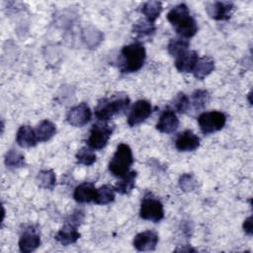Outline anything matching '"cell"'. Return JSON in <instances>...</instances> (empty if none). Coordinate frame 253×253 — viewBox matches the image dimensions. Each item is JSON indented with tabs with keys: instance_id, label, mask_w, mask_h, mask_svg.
I'll list each match as a JSON object with an SVG mask.
<instances>
[{
	"instance_id": "30",
	"label": "cell",
	"mask_w": 253,
	"mask_h": 253,
	"mask_svg": "<svg viewBox=\"0 0 253 253\" xmlns=\"http://www.w3.org/2000/svg\"><path fill=\"white\" fill-rule=\"evenodd\" d=\"M198 183L193 174L186 173L183 174L179 179V186L184 192H191L194 191L197 187Z\"/></svg>"
},
{
	"instance_id": "31",
	"label": "cell",
	"mask_w": 253,
	"mask_h": 253,
	"mask_svg": "<svg viewBox=\"0 0 253 253\" xmlns=\"http://www.w3.org/2000/svg\"><path fill=\"white\" fill-rule=\"evenodd\" d=\"M173 107L179 113H186L190 109V100L184 93H179L174 99Z\"/></svg>"
},
{
	"instance_id": "33",
	"label": "cell",
	"mask_w": 253,
	"mask_h": 253,
	"mask_svg": "<svg viewBox=\"0 0 253 253\" xmlns=\"http://www.w3.org/2000/svg\"><path fill=\"white\" fill-rule=\"evenodd\" d=\"M243 229L246 234L252 235V216H249L244 220Z\"/></svg>"
},
{
	"instance_id": "29",
	"label": "cell",
	"mask_w": 253,
	"mask_h": 253,
	"mask_svg": "<svg viewBox=\"0 0 253 253\" xmlns=\"http://www.w3.org/2000/svg\"><path fill=\"white\" fill-rule=\"evenodd\" d=\"M76 160L79 164L90 166L96 161V154L93 152L92 148L82 147L76 153Z\"/></svg>"
},
{
	"instance_id": "1",
	"label": "cell",
	"mask_w": 253,
	"mask_h": 253,
	"mask_svg": "<svg viewBox=\"0 0 253 253\" xmlns=\"http://www.w3.org/2000/svg\"><path fill=\"white\" fill-rule=\"evenodd\" d=\"M167 20L181 38H192L198 32L197 22L191 16L189 8L185 4H179L172 8L167 14Z\"/></svg>"
},
{
	"instance_id": "9",
	"label": "cell",
	"mask_w": 253,
	"mask_h": 253,
	"mask_svg": "<svg viewBox=\"0 0 253 253\" xmlns=\"http://www.w3.org/2000/svg\"><path fill=\"white\" fill-rule=\"evenodd\" d=\"M152 112L151 104L146 100H138L131 107L127 116V125L134 126L144 122Z\"/></svg>"
},
{
	"instance_id": "13",
	"label": "cell",
	"mask_w": 253,
	"mask_h": 253,
	"mask_svg": "<svg viewBox=\"0 0 253 253\" xmlns=\"http://www.w3.org/2000/svg\"><path fill=\"white\" fill-rule=\"evenodd\" d=\"M179 126V119L175 112L170 109H166L160 116L156 125V128L163 133H172Z\"/></svg>"
},
{
	"instance_id": "3",
	"label": "cell",
	"mask_w": 253,
	"mask_h": 253,
	"mask_svg": "<svg viewBox=\"0 0 253 253\" xmlns=\"http://www.w3.org/2000/svg\"><path fill=\"white\" fill-rule=\"evenodd\" d=\"M121 72L131 73L138 71L143 66L146 57V51L140 42H133L125 45L121 50Z\"/></svg>"
},
{
	"instance_id": "7",
	"label": "cell",
	"mask_w": 253,
	"mask_h": 253,
	"mask_svg": "<svg viewBox=\"0 0 253 253\" xmlns=\"http://www.w3.org/2000/svg\"><path fill=\"white\" fill-rule=\"evenodd\" d=\"M198 123L202 132L210 134L220 130L224 126L226 123V116L222 112L218 111L206 112L199 116Z\"/></svg>"
},
{
	"instance_id": "26",
	"label": "cell",
	"mask_w": 253,
	"mask_h": 253,
	"mask_svg": "<svg viewBox=\"0 0 253 253\" xmlns=\"http://www.w3.org/2000/svg\"><path fill=\"white\" fill-rule=\"evenodd\" d=\"M156 28L154 23L149 22L145 19H139L132 26V32L139 37H149L154 34Z\"/></svg>"
},
{
	"instance_id": "10",
	"label": "cell",
	"mask_w": 253,
	"mask_h": 253,
	"mask_svg": "<svg viewBox=\"0 0 253 253\" xmlns=\"http://www.w3.org/2000/svg\"><path fill=\"white\" fill-rule=\"evenodd\" d=\"M233 8L234 6L231 2L216 1L208 3L206 10L211 18L218 21H225L231 17Z\"/></svg>"
},
{
	"instance_id": "25",
	"label": "cell",
	"mask_w": 253,
	"mask_h": 253,
	"mask_svg": "<svg viewBox=\"0 0 253 253\" xmlns=\"http://www.w3.org/2000/svg\"><path fill=\"white\" fill-rule=\"evenodd\" d=\"M115 188L110 185H103L97 189L96 199L94 201L97 205H107L115 200Z\"/></svg>"
},
{
	"instance_id": "16",
	"label": "cell",
	"mask_w": 253,
	"mask_h": 253,
	"mask_svg": "<svg viewBox=\"0 0 253 253\" xmlns=\"http://www.w3.org/2000/svg\"><path fill=\"white\" fill-rule=\"evenodd\" d=\"M76 228L77 226L66 221V223L57 231L54 238L64 246L75 243L80 238V233Z\"/></svg>"
},
{
	"instance_id": "11",
	"label": "cell",
	"mask_w": 253,
	"mask_h": 253,
	"mask_svg": "<svg viewBox=\"0 0 253 253\" xmlns=\"http://www.w3.org/2000/svg\"><path fill=\"white\" fill-rule=\"evenodd\" d=\"M158 243V235L151 230H146L135 235L133 239V246L138 251L154 250Z\"/></svg>"
},
{
	"instance_id": "21",
	"label": "cell",
	"mask_w": 253,
	"mask_h": 253,
	"mask_svg": "<svg viewBox=\"0 0 253 253\" xmlns=\"http://www.w3.org/2000/svg\"><path fill=\"white\" fill-rule=\"evenodd\" d=\"M123 178L116 184L115 191L122 195H127L131 192V190L134 187L135 178H136V172L135 171H129L124 176Z\"/></svg>"
},
{
	"instance_id": "18",
	"label": "cell",
	"mask_w": 253,
	"mask_h": 253,
	"mask_svg": "<svg viewBox=\"0 0 253 253\" xmlns=\"http://www.w3.org/2000/svg\"><path fill=\"white\" fill-rule=\"evenodd\" d=\"M16 141L21 147H33L39 142L35 129L27 125L19 127L16 134Z\"/></svg>"
},
{
	"instance_id": "28",
	"label": "cell",
	"mask_w": 253,
	"mask_h": 253,
	"mask_svg": "<svg viewBox=\"0 0 253 253\" xmlns=\"http://www.w3.org/2000/svg\"><path fill=\"white\" fill-rule=\"evenodd\" d=\"M5 164L9 168L23 167L25 165V157L21 152L10 149L5 155Z\"/></svg>"
},
{
	"instance_id": "15",
	"label": "cell",
	"mask_w": 253,
	"mask_h": 253,
	"mask_svg": "<svg viewBox=\"0 0 253 253\" xmlns=\"http://www.w3.org/2000/svg\"><path fill=\"white\" fill-rule=\"evenodd\" d=\"M97 195V189L91 182H84L78 185L73 193V198L78 203L94 202Z\"/></svg>"
},
{
	"instance_id": "32",
	"label": "cell",
	"mask_w": 253,
	"mask_h": 253,
	"mask_svg": "<svg viewBox=\"0 0 253 253\" xmlns=\"http://www.w3.org/2000/svg\"><path fill=\"white\" fill-rule=\"evenodd\" d=\"M83 219H84V212L82 211H80V210H76L73 213H71V215L69 216L67 222L72 223L75 226H78V225H80L82 223Z\"/></svg>"
},
{
	"instance_id": "6",
	"label": "cell",
	"mask_w": 253,
	"mask_h": 253,
	"mask_svg": "<svg viewBox=\"0 0 253 253\" xmlns=\"http://www.w3.org/2000/svg\"><path fill=\"white\" fill-rule=\"evenodd\" d=\"M114 130V126H111L107 123H97L92 126L90 135L87 139V144L92 149H102L108 143Z\"/></svg>"
},
{
	"instance_id": "2",
	"label": "cell",
	"mask_w": 253,
	"mask_h": 253,
	"mask_svg": "<svg viewBox=\"0 0 253 253\" xmlns=\"http://www.w3.org/2000/svg\"><path fill=\"white\" fill-rule=\"evenodd\" d=\"M129 98L126 94H115L98 102L95 116L101 122H107L114 116L123 113L129 106Z\"/></svg>"
},
{
	"instance_id": "24",
	"label": "cell",
	"mask_w": 253,
	"mask_h": 253,
	"mask_svg": "<svg viewBox=\"0 0 253 253\" xmlns=\"http://www.w3.org/2000/svg\"><path fill=\"white\" fill-rule=\"evenodd\" d=\"M189 45H190V42H188V40L181 38V37L174 38V39L170 40V42L167 45V49H168V52L172 56L178 57L180 54H182L188 50Z\"/></svg>"
},
{
	"instance_id": "23",
	"label": "cell",
	"mask_w": 253,
	"mask_h": 253,
	"mask_svg": "<svg viewBox=\"0 0 253 253\" xmlns=\"http://www.w3.org/2000/svg\"><path fill=\"white\" fill-rule=\"evenodd\" d=\"M209 101L210 94L207 90H196L192 94V102L190 101V109H193V112H199L207 106Z\"/></svg>"
},
{
	"instance_id": "27",
	"label": "cell",
	"mask_w": 253,
	"mask_h": 253,
	"mask_svg": "<svg viewBox=\"0 0 253 253\" xmlns=\"http://www.w3.org/2000/svg\"><path fill=\"white\" fill-rule=\"evenodd\" d=\"M38 184L47 190H52L56 183V177L52 170H42L37 176Z\"/></svg>"
},
{
	"instance_id": "5",
	"label": "cell",
	"mask_w": 253,
	"mask_h": 253,
	"mask_svg": "<svg viewBox=\"0 0 253 253\" xmlns=\"http://www.w3.org/2000/svg\"><path fill=\"white\" fill-rule=\"evenodd\" d=\"M139 215L141 218L158 222L164 217V209L162 203L153 197L150 193L146 194L141 201Z\"/></svg>"
},
{
	"instance_id": "20",
	"label": "cell",
	"mask_w": 253,
	"mask_h": 253,
	"mask_svg": "<svg viewBox=\"0 0 253 253\" xmlns=\"http://www.w3.org/2000/svg\"><path fill=\"white\" fill-rule=\"evenodd\" d=\"M37 139L39 142H44L49 140L56 132L55 125L48 121L43 120L40 123V125L35 128Z\"/></svg>"
},
{
	"instance_id": "19",
	"label": "cell",
	"mask_w": 253,
	"mask_h": 253,
	"mask_svg": "<svg viewBox=\"0 0 253 253\" xmlns=\"http://www.w3.org/2000/svg\"><path fill=\"white\" fill-rule=\"evenodd\" d=\"M213 69H214L213 59L209 56H204L198 59L192 72L194 73V76L197 79L203 80L208 75H210L213 71Z\"/></svg>"
},
{
	"instance_id": "4",
	"label": "cell",
	"mask_w": 253,
	"mask_h": 253,
	"mask_svg": "<svg viewBox=\"0 0 253 253\" xmlns=\"http://www.w3.org/2000/svg\"><path fill=\"white\" fill-rule=\"evenodd\" d=\"M132 163L133 156L131 148L126 143H121L118 145L117 150L109 163V170L114 176L122 177L128 172Z\"/></svg>"
},
{
	"instance_id": "17",
	"label": "cell",
	"mask_w": 253,
	"mask_h": 253,
	"mask_svg": "<svg viewBox=\"0 0 253 253\" xmlns=\"http://www.w3.org/2000/svg\"><path fill=\"white\" fill-rule=\"evenodd\" d=\"M199 59L198 53L194 50H187L176 57L175 67L179 72H192Z\"/></svg>"
},
{
	"instance_id": "14",
	"label": "cell",
	"mask_w": 253,
	"mask_h": 253,
	"mask_svg": "<svg viewBox=\"0 0 253 253\" xmlns=\"http://www.w3.org/2000/svg\"><path fill=\"white\" fill-rule=\"evenodd\" d=\"M41 245V238L38 232L33 228L26 229L20 239H19V248L23 253H29L36 250Z\"/></svg>"
},
{
	"instance_id": "8",
	"label": "cell",
	"mask_w": 253,
	"mask_h": 253,
	"mask_svg": "<svg viewBox=\"0 0 253 253\" xmlns=\"http://www.w3.org/2000/svg\"><path fill=\"white\" fill-rule=\"evenodd\" d=\"M92 117V112L86 103H80L72 107L66 115V121L69 125L73 126H85Z\"/></svg>"
},
{
	"instance_id": "12",
	"label": "cell",
	"mask_w": 253,
	"mask_h": 253,
	"mask_svg": "<svg viewBox=\"0 0 253 253\" xmlns=\"http://www.w3.org/2000/svg\"><path fill=\"white\" fill-rule=\"evenodd\" d=\"M200 145V138L192 130L180 132L175 140V146L179 151H194Z\"/></svg>"
},
{
	"instance_id": "22",
	"label": "cell",
	"mask_w": 253,
	"mask_h": 253,
	"mask_svg": "<svg viewBox=\"0 0 253 253\" xmlns=\"http://www.w3.org/2000/svg\"><path fill=\"white\" fill-rule=\"evenodd\" d=\"M140 11L146 17V20L154 23L162 11V3L159 1H147L143 3Z\"/></svg>"
}]
</instances>
